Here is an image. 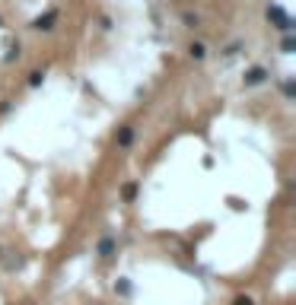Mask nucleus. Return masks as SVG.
I'll use <instances>...</instances> for the list:
<instances>
[{
    "mask_svg": "<svg viewBox=\"0 0 296 305\" xmlns=\"http://www.w3.org/2000/svg\"><path fill=\"white\" fill-rule=\"evenodd\" d=\"M268 19H271V22H277V29H280V32H290V29H293V19L283 13V7H271V10H268Z\"/></svg>",
    "mask_w": 296,
    "mask_h": 305,
    "instance_id": "f257e3e1",
    "label": "nucleus"
},
{
    "mask_svg": "<svg viewBox=\"0 0 296 305\" xmlns=\"http://www.w3.org/2000/svg\"><path fill=\"white\" fill-rule=\"evenodd\" d=\"M118 251V242H115V236H102L99 242H96V254L99 257H105V261H109V257Z\"/></svg>",
    "mask_w": 296,
    "mask_h": 305,
    "instance_id": "f03ea898",
    "label": "nucleus"
},
{
    "mask_svg": "<svg viewBox=\"0 0 296 305\" xmlns=\"http://www.w3.org/2000/svg\"><path fill=\"white\" fill-rule=\"evenodd\" d=\"M265 80H268V70H265V67H252V70H245L242 86H261Z\"/></svg>",
    "mask_w": 296,
    "mask_h": 305,
    "instance_id": "7ed1b4c3",
    "label": "nucleus"
},
{
    "mask_svg": "<svg viewBox=\"0 0 296 305\" xmlns=\"http://www.w3.org/2000/svg\"><path fill=\"white\" fill-rule=\"evenodd\" d=\"M134 134H137V131H134L131 124H121V127H118V134H115V143L121 146V149H127V146L134 143Z\"/></svg>",
    "mask_w": 296,
    "mask_h": 305,
    "instance_id": "20e7f679",
    "label": "nucleus"
},
{
    "mask_svg": "<svg viewBox=\"0 0 296 305\" xmlns=\"http://www.w3.org/2000/svg\"><path fill=\"white\" fill-rule=\"evenodd\" d=\"M54 22H57V13H54V10H48L45 16H39V19L32 22V29H39V32H48V29H54Z\"/></svg>",
    "mask_w": 296,
    "mask_h": 305,
    "instance_id": "39448f33",
    "label": "nucleus"
},
{
    "mask_svg": "<svg viewBox=\"0 0 296 305\" xmlns=\"http://www.w3.org/2000/svg\"><path fill=\"white\" fill-rule=\"evenodd\" d=\"M137 191H140V184H137V181H127V184L121 187V201H124V204H134Z\"/></svg>",
    "mask_w": 296,
    "mask_h": 305,
    "instance_id": "423d86ee",
    "label": "nucleus"
},
{
    "mask_svg": "<svg viewBox=\"0 0 296 305\" xmlns=\"http://www.w3.org/2000/svg\"><path fill=\"white\" fill-rule=\"evenodd\" d=\"M188 54H191L194 61H204V57H207V45H201V42H191V45H188Z\"/></svg>",
    "mask_w": 296,
    "mask_h": 305,
    "instance_id": "0eeeda50",
    "label": "nucleus"
},
{
    "mask_svg": "<svg viewBox=\"0 0 296 305\" xmlns=\"http://www.w3.org/2000/svg\"><path fill=\"white\" fill-rule=\"evenodd\" d=\"M42 80H45L42 70H32V73H29V86H32V89H35V86H42Z\"/></svg>",
    "mask_w": 296,
    "mask_h": 305,
    "instance_id": "6e6552de",
    "label": "nucleus"
},
{
    "mask_svg": "<svg viewBox=\"0 0 296 305\" xmlns=\"http://www.w3.org/2000/svg\"><path fill=\"white\" fill-rule=\"evenodd\" d=\"M293 48H296V42L287 35V39H283V45H280V51H283V54H293Z\"/></svg>",
    "mask_w": 296,
    "mask_h": 305,
    "instance_id": "1a4fd4ad",
    "label": "nucleus"
},
{
    "mask_svg": "<svg viewBox=\"0 0 296 305\" xmlns=\"http://www.w3.org/2000/svg\"><path fill=\"white\" fill-rule=\"evenodd\" d=\"M233 305H255V299H252V296H236Z\"/></svg>",
    "mask_w": 296,
    "mask_h": 305,
    "instance_id": "9d476101",
    "label": "nucleus"
}]
</instances>
